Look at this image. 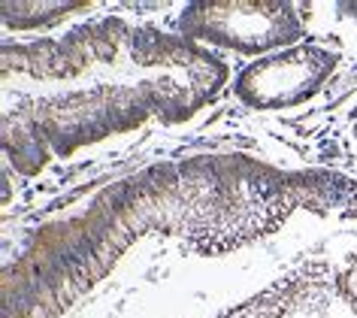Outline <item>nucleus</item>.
Listing matches in <instances>:
<instances>
[{
	"mask_svg": "<svg viewBox=\"0 0 357 318\" xmlns=\"http://www.w3.org/2000/svg\"><path fill=\"white\" fill-rule=\"evenodd\" d=\"M178 37L248 61L306 40V15L291 0H191L176 13Z\"/></svg>",
	"mask_w": 357,
	"mask_h": 318,
	"instance_id": "nucleus-1",
	"label": "nucleus"
},
{
	"mask_svg": "<svg viewBox=\"0 0 357 318\" xmlns=\"http://www.w3.org/2000/svg\"><path fill=\"white\" fill-rule=\"evenodd\" d=\"M342 64V52L321 40H300L264 58L245 61L230 79L236 103L264 116L309 106Z\"/></svg>",
	"mask_w": 357,
	"mask_h": 318,
	"instance_id": "nucleus-2",
	"label": "nucleus"
},
{
	"mask_svg": "<svg viewBox=\"0 0 357 318\" xmlns=\"http://www.w3.org/2000/svg\"><path fill=\"white\" fill-rule=\"evenodd\" d=\"M336 13H342V22L357 33V3H336Z\"/></svg>",
	"mask_w": 357,
	"mask_h": 318,
	"instance_id": "nucleus-3",
	"label": "nucleus"
},
{
	"mask_svg": "<svg viewBox=\"0 0 357 318\" xmlns=\"http://www.w3.org/2000/svg\"><path fill=\"white\" fill-rule=\"evenodd\" d=\"M345 139H348V146H351V152L357 155V106L351 109V116H348V121H345Z\"/></svg>",
	"mask_w": 357,
	"mask_h": 318,
	"instance_id": "nucleus-4",
	"label": "nucleus"
}]
</instances>
